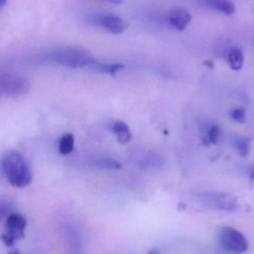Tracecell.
<instances>
[{
	"label": "cell",
	"instance_id": "11",
	"mask_svg": "<svg viewBox=\"0 0 254 254\" xmlns=\"http://www.w3.org/2000/svg\"><path fill=\"white\" fill-rule=\"evenodd\" d=\"M111 131L116 135L119 142L122 144L127 143L131 139V133L129 127L124 122H118L113 123L111 125Z\"/></svg>",
	"mask_w": 254,
	"mask_h": 254
},
{
	"label": "cell",
	"instance_id": "7",
	"mask_svg": "<svg viewBox=\"0 0 254 254\" xmlns=\"http://www.w3.org/2000/svg\"><path fill=\"white\" fill-rule=\"evenodd\" d=\"M97 22L106 30L115 35L123 33L127 28V23L122 18L111 14L101 15L97 18Z\"/></svg>",
	"mask_w": 254,
	"mask_h": 254
},
{
	"label": "cell",
	"instance_id": "20",
	"mask_svg": "<svg viewBox=\"0 0 254 254\" xmlns=\"http://www.w3.org/2000/svg\"><path fill=\"white\" fill-rule=\"evenodd\" d=\"M7 1H8V0H0V8L5 6V4L7 3Z\"/></svg>",
	"mask_w": 254,
	"mask_h": 254
},
{
	"label": "cell",
	"instance_id": "12",
	"mask_svg": "<svg viewBox=\"0 0 254 254\" xmlns=\"http://www.w3.org/2000/svg\"><path fill=\"white\" fill-rule=\"evenodd\" d=\"M96 71L101 73H107V74L115 75L120 70L124 68V65L121 63H112V64H107V63H99L94 61L90 66Z\"/></svg>",
	"mask_w": 254,
	"mask_h": 254
},
{
	"label": "cell",
	"instance_id": "10",
	"mask_svg": "<svg viewBox=\"0 0 254 254\" xmlns=\"http://www.w3.org/2000/svg\"><path fill=\"white\" fill-rule=\"evenodd\" d=\"M228 60L231 68L234 71H238L243 66L245 60L243 52L238 48H233L228 52Z\"/></svg>",
	"mask_w": 254,
	"mask_h": 254
},
{
	"label": "cell",
	"instance_id": "2",
	"mask_svg": "<svg viewBox=\"0 0 254 254\" xmlns=\"http://www.w3.org/2000/svg\"><path fill=\"white\" fill-rule=\"evenodd\" d=\"M48 60L70 68L91 66L95 61L89 51L78 46L56 49L48 56Z\"/></svg>",
	"mask_w": 254,
	"mask_h": 254
},
{
	"label": "cell",
	"instance_id": "14",
	"mask_svg": "<svg viewBox=\"0 0 254 254\" xmlns=\"http://www.w3.org/2000/svg\"><path fill=\"white\" fill-rule=\"evenodd\" d=\"M234 148H235L238 155L242 157L248 156L250 152V141L246 138H241L236 139L234 142Z\"/></svg>",
	"mask_w": 254,
	"mask_h": 254
},
{
	"label": "cell",
	"instance_id": "18",
	"mask_svg": "<svg viewBox=\"0 0 254 254\" xmlns=\"http://www.w3.org/2000/svg\"><path fill=\"white\" fill-rule=\"evenodd\" d=\"M203 64L204 65V66H206V67H207V68L210 69H214V64L213 62L210 61V60H204V62H203Z\"/></svg>",
	"mask_w": 254,
	"mask_h": 254
},
{
	"label": "cell",
	"instance_id": "8",
	"mask_svg": "<svg viewBox=\"0 0 254 254\" xmlns=\"http://www.w3.org/2000/svg\"><path fill=\"white\" fill-rule=\"evenodd\" d=\"M191 20V15L185 10L175 9L169 15V22L176 30L183 31L187 28Z\"/></svg>",
	"mask_w": 254,
	"mask_h": 254
},
{
	"label": "cell",
	"instance_id": "6",
	"mask_svg": "<svg viewBox=\"0 0 254 254\" xmlns=\"http://www.w3.org/2000/svg\"><path fill=\"white\" fill-rule=\"evenodd\" d=\"M26 219L20 214L13 213L10 215L5 222V234L9 235L13 239H22L25 237V230L26 227Z\"/></svg>",
	"mask_w": 254,
	"mask_h": 254
},
{
	"label": "cell",
	"instance_id": "1",
	"mask_svg": "<svg viewBox=\"0 0 254 254\" xmlns=\"http://www.w3.org/2000/svg\"><path fill=\"white\" fill-rule=\"evenodd\" d=\"M0 169L10 184L16 188H24L32 182L30 166L23 156L16 151L11 150L4 154Z\"/></svg>",
	"mask_w": 254,
	"mask_h": 254
},
{
	"label": "cell",
	"instance_id": "5",
	"mask_svg": "<svg viewBox=\"0 0 254 254\" xmlns=\"http://www.w3.org/2000/svg\"><path fill=\"white\" fill-rule=\"evenodd\" d=\"M28 83L22 78L0 75V94L18 95L28 90Z\"/></svg>",
	"mask_w": 254,
	"mask_h": 254
},
{
	"label": "cell",
	"instance_id": "4",
	"mask_svg": "<svg viewBox=\"0 0 254 254\" xmlns=\"http://www.w3.org/2000/svg\"><path fill=\"white\" fill-rule=\"evenodd\" d=\"M218 242L224 251L233 254H243L248 249L246 237L234 227H221L218 231Z\"/></svg>",
	"mask_w": 254,
	"mask_h": 254
},
{
	"label": "cell",
	"instance_id": "13",
	"mask_svg": "<svg viewBox=\"0 0 254 254\" xmlns=\"http://www.w3.org/2000/svg\"><path fill=\"white\" fill-rule=\"evenodd\" d=\"M74 138L73 135H64L59 142V152L61 155H67L73 152L74 148Z\"/></svg>",
	"mask_w": 254,
	"mask_h": 254
},
{
	"label": "cell",
	"instance_id": "19",
	"mask_svg": "<svg viewBox=\"0 0 254 254\" xmlns=\"http://www.w3.org/2000/svg\"><path fill=\"white\" fill-rule=\"evenodd\" d=\"M104 1H107V2L112 4H121L122 3L124 0H104Z\"/></svg>",
	"mask_w": 254,
	"mask_h": 254
},
{
	"label": "cell",
	"instance_id": "3",
	"mask_svg": "<svg viewBox=\"0 0 254 254\" xmlns=\"http://www.w3.org/2000/svg\"><path fill=\"white\" fill-rule=\"evenodd\" d=\"M198 199L207 208L218 211L236 212L240 207L238 198L230 193L203 192L198 195Z\"/></svg>",
	"mask_w": 254,
	"mask_h": 254
},
{
	"label": "cell",
	"instance_id": "9",
	"mask_svg": "<svg viewBox=\"0 0 254 254\" xmlns=\"http://www.w3.org/2000/svg\"><path fill=\"white\" fill-rule=\"evenodd\" d=\"M210 8L222 13L225 15H231L236 11V6L231 0H204Z\"/></svg>",
	"mask_w": 254,
	"mask_h": 254
},
{
	"label": "cell",
	"instance_id": "15",
	"mask_svg": "<svg viewBox=\"0 0 254 254\" xmlns=\"http://www.w3.org/2000/svg\"><path fill=\"white\" fill-rule=\"evenodd\" d=\"M94 164L99 166V167L107 168V169H119L121 168V163L111 159H97Z\"/></svg>",
	"mask_w": 254,
	"mask_h": 254
},
{
	"label": "cell",
	"instance_id": "16",
	"mask_svg": "<svg viewBox=\"0 0 254 254\" xmlns=\"http://www.w3.org/2000/svg\"><path fill=\"white\" fill-rule=\"evenodd\" d=\"M231 117L234 121L238 123H244L246 119V114L243 108H236L231 111Z\"/></svg>",
	"mask_w": 254,
	"mask_h": 254
},
{
	"label": "cell",
	"instance_id": "17",
	"mask_svg": "<svg viewBox=\"0 0 254 254\" xmlns=\"http://www.w3.org/2000/svg\"><path fill=\"white\" fill-rule=\"evenodd\" d=\"M220 135V128L218 125H215L212 126L208 131V139L210 143L216 144L218 143V138Z\"/></svg>",
	"mask_w": 254,
	"mask_h": 254
},
{
	"label": "cell",
	"instance_id": "21",
	"mask_svg": "<svg viewBox=\"0 0 254 254\" xmlns=\"http://www.w3.org/2000/svg\"><path fill=\"white\" fill-rule=\"evenodd\" d=\"M250 178L251 180H254V169L251 171V174H250Z\"/></svg>",
	"mask_w": 254,
	"mask_h": 254
}]
</instances>
